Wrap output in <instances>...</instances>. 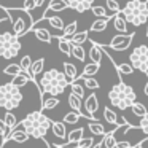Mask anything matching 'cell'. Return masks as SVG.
Segmentation results:
<instances>
[{"mask_svg":"<svg viewBox=\"0 0 148 148\" xmlns=\"http://www.w3.org/2000/svg\"><path fill=\"white\" fill-rule=\"evenodd\" d=\"M86 40H89V30H81V32H77L72 38H69V42L72 45H83Z\"/></svg>","mask_w":148,"mask_h":148,"instance_id":"cell-28","label":"cell"},{"mask_svg":"<svg viewBox=\"0 0 148 148\" xmlns=\"http://www.w3.org/2000/svg\"><path fill=\"white\" fill-rule=\"evenodd\" d=\"M131 67L142 73L148 75V45H138L129 56Z\"/></svg>","mask_w":148,"mask_h":148,"instance_id":"cell-8","label":"cell"},{"mask_svg":"<svg viewBox=\"0 0 148 148\" xmlns=\"http://www.w3.org/2000/svg\"><path fill=\"white\" fill-rule=\"evenodd\" d=\"M81 81H83V86H84V88H88V89H91V91H96V89H99V88H100L99 81H97L94 77L81 78Z\"/></svg>","mask_w":148,"mask_h":148,"instance_id":"cell-38","label":"cell"},{"mask_svg":"<svg viewBox=\"0 0 148 148\" xmlns=\"http://www.w3.org/2000/svg\"><path fill=\"white\" fill-rule=\"evenodd\" d=\"M121 129V126H115L113 127V131H110V132H105L103 134V137H102V145H103V148H115L116 147V132Z\"/></svg>","mask_w":148,"mask_h":148,"instance_id":"cell-13","label":"cell"},{"mask_svg":"<svg viewBox=\"0 0 148 148\" xmlns=\"http://www.w3.org/2000/svg\"><path fill=\"white\" fill-rule=\"evenodd\" d=\"M83 134H84V127H77V129H73V131H70L67 135V143L75 145L78 140L83 138Z\"/></svg>","mask_w":148,"mask_h":148,"instance_id":"cell-27","label":"cell"},{"mask_svg":"<svg viewBox=\"0 0 148 148\" xmlns=\"http://www.w3.org/2000/svg\"><path fill=\"white\" fill-rule=\"evenodd\" d=\"M62 67H64V72H62V73L65 75V78H67L69 84L78 78V70H77V67H75L72 62H67V61H65L64 64H62Z\"/></svg>","mask_w":148,"mask_h":148,"instance_id":"cell-16","label":"cell"},{"mask_svg":"<svg viewBox=\"0 0 148 148\" xmlns=\"http://www.w3.org/2000/svg\"><path fill=\"white\" fill-rule=\"evenodd\" d=\"M35 7H37V0H24V3H23L24 11H32Z\"/></svg>","mask_w":148,"mask_h":148,"instance_id":"cell-44","label":"cell"},{"mask_svg":"<svg viewBox=\"0 0 148 148\" xmlns=\"http://www.w3.org/2000/svg\"><path fill=\"white\" fill-rule=\"evenodd\" d=\"M30 65H32V58H30L29 54H27V56H23V58H21V61H19L21 73H24V75H27V77H29V73H30Z\"/></svg>","mask_w":148,"mask_h":148,"instance_id":"cell-31","label":"cell"},{"mask_svg":"<svg viewBox=\"0 0 148 148\" xmlns=\"http://www.w3.org/2000/svg\"><path fill=\"white\" fill-rule=\"evenodd\" d=\"M23 2H24V0H23Z\"/></svg>","mask_w":148,"mask_h":148,"instance_id":"cell-50","label":"cell"},{"mask_svg":"<svg viewBox=\"0 0 148 148\" xmlns=\"http://www.w3.org/2000/svg\"><path fill=\"white\" fill-rule=\"evenodd\" d=\"M61 100L58 97H46L45 100H42V110H53L59 105Z\"/></svg>","mask_w":148,"mask_h":148,"instance_id":"cell-35","label":"cell"},{"mask_svg":"<svg viewBox=\"0 0 148 148\" xmlns=\"http://www.w3.org/2000/svg\"><path fill=\"white\" fill-rule=\"evenodd\" d=\"M135 37V32H131V34H118L115 35L108 43V48H112L113 51H126V49L131 46L132 40Z\"/></svg>","mask_w":148,"mask_h":148,"instance_id":"cell-9","label":"cell"},{"mask_svg":"<svg viewBox=\"0 0 148 148\" xmlns=\"http://www.w3.org/2000/svg\"><path fill=\"white\" fill-rule=\"evenodd\" d=\"M92 148H103V145H102V140L99 142V143H96V145H92Z\"/></svg>","mask_w":148,"mask_h":148,"instance_id":"cell-49","label":"cell"},{"mask_svg":"<svg viewBox=\"0 0 148 148\" xmlns=\"http://www.w3.org/2000/svg\"><path fill=\"white\" fill-rule=\"evenodd\" d=\"M72 56L80 62L86 61V51H84L83 45H72Z\"/></svg>","mask_w":148,"mask_h":148,"instance_id":"cell-29","label":"cell"},{"mask_svg":"<svg viewBox=\"0 0 148 148\" xmlns=\"http://www.w3.org/2000/svg\"><path fill=\"white\" fill-rule=\"evenodd\" d=\"M51 131H53V135L58 138H67V127L62 121H51Z\"/></svg>","mask_w":148,"mask_h":148,"instance_id":"cell-17","label":"cell"},{"mask_svg":"<svg viewBox=\"0 0 148 148\" xmlns=\"http://www.w3.org/2000/svg\"><path fill=\"white\" fill-rule=\"evenodd\" d=\"M92 145H94L92 137H83L81 140H78L75 143V148H92Z\"/></svg>","mask_w":148,"mask_h":148,"instance_id":"cell-41","label":"cell"},{"mask_svg":"<svg viewBox=\"0 0 148 148\" xmlns=\"http://www.w3.org/2000/svg\"><path fill=\"white\" fill-rule=\"evenodd\" d=\"M112 19H113V16L112 18H97V19L91 24L89 32H103V30L107 29V26H108V21H112Z\"/></svg>","mask_w":148,"mask_h":148,"instance_id":"cell-20","label":"cell"},{"mask_svg":"<svg viewBox=\"0 0 148 148\" xmlns=\"http://www.w3.org/2000/svg\"><path fill=\"white\" fill-rule=\"evenodd\" d=\"M131 110H132V113H134L135 116H138V118H143V116L147 115V112H148L147 107H145L143 103L137 102V100H135V102L131 105Z\"/></svg>","mask_w":148,"mask_h":148,"instance_id":"cell-33","label":"cell"},{"mask_svg":"<svg viewBox=\"0 0 148 148\" xmlns=\"http://www.w3.org/2000/svg\"><path fill=\"white\" fill-rule=\"evenodd\" d=\"M91 11H92V14L96 18H112V16H115V14H107V8L105 7H100V5H92L91 7Z\"/></svg>","mask_w":148,"mask_h":148,"instance_id":"cell-37","label":"cell"},{"mask_svg":"<svg viewBox=\"0 0 148 148\" xmlns=\"http://www.w3.org/2000/svg\"><path fill=\"white\" fill-rule=\"evenodd\" d=\"M29 81H30V78L27 77V75H24V73H19V75H16V77H13V80L10 81L11 84H14L16 88H24V86H27L29 84Z\"/></svg>","mask_w":148,"mask_h":148,"instance_id":"cell-32","label":"cell"},{"mask_svg":"<svg viewBox=\"0 0 148 148\" xmlns=\"http://www.w3.org/2000/svg\"><path fill=\"white\" fill-rule=\"evenodd\" d=\"M48 24L53 27L54 30H59V32H62V29H64V21H62V18L56 16V14H53L51 18H48Z\"/></svg>","mask_w":148,"mask_h":148,"instance_id":"cell-34","label":"cell"},{"mask_svg":"<svg viewBox=\"0 0 148 148\" xmlns=\"http://www.w3.org/2000/svg\"><path fill=\"white\" fill-rule=\"evenodd\" d=\"M113 27H115V30H118L119 34H127V23L124 21V18L121 16V14H115L113 16Z\"/></svg>","mask_w":148,"mask_h":148,"instance_id":"cell-23","label":"cell"},{"mask_svg":"<svg viewBox=\"0 0 148 148\" xmlns=\"http://www.w3.org/2000/svg\"><path fill=\"white\" fill-rule=\"evenodd\" d=\"M108 100L115 108L127 110V108H131V105L137 100V94H135L134 88H132L131 84H127L123 80H119L118 83L113 84V88L108 91Z\"/></svg>","mask_w":148,"mask_h":148,"instance_id":"cell-3","label":"cell"},{"mask_svg":"<svg viewBox=\"0 0 148 148\" xmlns=\"http://www.w3.org/2000/svg\"><path fill=\"white\" fill-rule=\"evenodd\" d=\"M3 123H5V126H7V129H8V134H10L13 129H16V126L19 124V121H18V118L13 115V112H7V113H5Z\"/></svg>","mask_w":148,"mask_h":148,"instance_id":"cell-26","label":"cell"},{"mask_svg":"<svg viewBox=\"0 0 148 148\" xmlns=\"http://www.w3.org/2000/svg\"><path fill=\"white\" fill-rule=\"evenodd\" d=\"M67 3H65V0H48V7L46 10L53 11V13H58V11H64L67 10Z\"/></svg>","mask_w":148,"mask_h":148,"instance_id":"cell-24","label":"cell"},{"mask_svg":"<svg viewBox=\"0 0 148 148\" xmlns=\"http://www.w3.org/2000/svg\"><path fill=\"white\" fill-rule=\"evenodd\" d=\"M88 129L91 131L92 135H103L105 134V127H103V124L99 119H97V121H91L89 124H88Z\"/></svg>","mask_w":148,"mask_h":148,"instance_id":"cell-30","label":"cell"},{"mask_svg":"<svg viewBox=\"0 0 148 148\" xmlns=\"http://www.w3.org/2000/svg\"><path fill=\"white\" fill-rule=\"evenodd\" d=\"M8 135V129H7V126H5V123H3V119H0V137H2V142H3V138Z\"/></svg>","mask_w":148,"mask_h":148,"instance_id":"cell-45","label":"cell"},{"mask_svg":"<svg viewBox=\"0 0 148 148\" xmlns=\"http://www.w3.org/2000/svg\"><path fill=\"white\" fill-rule=\"evenodd\" d=\"M30 30H32V34L40 40V42L46 43V45H49V43L53 42V34H49V30L45 29V27H32Z\"/></svg>","mask_w":148,"mask_h":148,"instance_id":"cell-15","label":"cell"},{"mask_svg":"<svg viewBox=\"0 0 148 148\" xmlns=\"http://www.w3.org/2000/svg\"><path fill=\"white\" fill-rule=\"evenodd\" d=\"M100 70V65L99 64H94V62H89V64L84 65L83 72H81V77L80 78H89V77H94L96 73H99Z\"/></svg>","mask_w":148,"mask_h":148,"instance_id":"cell-25","label":"cell"},{"mask_svg":"<svg viewBox=\"0 0 148 148\" xmlns=\"http://www.w3.org/2000/svg\"><path fill=\"white\" fill-rule=\"evenodd\" d=\"M145 140H148V137H147V138H143V140H140V142H138V143L135 145L134 148H143V143H145Z\"/></svg>","mask_w":148,"mask_h":148,"instance_id":"cell-47","label":"cell"},{"mask_svg":"<svg viewBox=\"0 0 148 148\" xmlns=\"http://www.w3.org/2000/svg\"><path fill=\"white\" fill-rule=\"evenodd\" d=\"M21 129L26 132L29 137L32 138H45V135L48 134V131L51 129V119L45 115L43 112L37 110V112H30L27 113V116L19 121Z\"/></svg>","mask_w":148,"mask_h":148,"instance_id":"cell-2","label":"cell"},{"mask_svg":"<svg viewBox=\"0 0 148 148\" xmlns=\"http://www.w3.org/2000/svg\"><path fill=\"white\" fill-rule=\"evenodd\" d=\"M70 92L75 94L77 97H80V99H83L84 94H86V91H84V86H83V81H81V78L78 77L75 81H72L70 83Z\"/></svg>","mask_w":148,"mask_h":148,"instance_id":"cell-22","label":"cell"},{"mask_svg":"<svg viewBox=\"0 0 148 148\" xmlns=\"http://www.w3.org/2000/svg\"><path fill=\"white\" fill-rule=\"evenodd\" d=\"M58 40H59V45H58L59 49H61L65 56H72V43L65 38H58Z\"/></svg>","mask_w":148,"mask_h":148,"instance_id":"cell-39","label":"cell"},{"mask_svg":"<svg viewBox=\"0 0 148 148\" xmlns=\"http://www.w3.org/2000/svg\"><path fill=\"white\" fill-rule=\"evenodd\" d=\"M0 8L5 11V13L8 14V19L11 21V27H13V34L19 38V37L26 35L27 32H30V29H32V19L30 18H24L21 16L19 13H18V10H13V8H5L0 5Z\"/></svg>","mask_w":148,"mask_h":148,"instance_id":"cell-7","label":"cell"},{"mask_svg":"<svg viewBox=\"0 0 148 148\" xmlns=\"http://www.w3.org/2000/svg\"><path fill=\"white\" fill-rule=\"evenodd\" d=\"M124 21L132 26H142L148 23V0H129L119 11Z\"/></svg>","mask_w":148,"mask_h":148,"instance_id":"cell-4","label":"cell"},{"mask_svg":"<svg viewBox=\"0 0 148 148\" xmlns=\"http://www.w3.org/2000/svg\"><path fill=\"white\" fill-rule=\"evenodd\" d=\"M103 118L108 124L113 126H127V124H123V123H118V115L115 113V110H112L110 107H103Z\"/></svg>","mask_w":148,"mask_h":148,"instance_id":"cell-21","label":"cell"},{"mask_svg":"<svg viewBox=\"0 0 148 148\" xmlns=\"http://www.w3.org/2000/svg\"><path fill=\"white\" fill-rule=\"evenodd\" d=\"M37 83H38L37 86H38L42 100H43V94H49L51 97H59L61 94H64V91L69 86L65 75L62 72H59L58 69H49V70L43 72L42 78Z\"/></svg>","mask_w":148,"mask_h":148,"instance_id":"cell-1","label":"cell"},{"mask_svg":"<svg viewBox=\"0 0 148 148\" xmlns=\"http://www.w3.org/2000/svg\"><path fill=\"white\" fill-rule=\"evenodd\" d=\"M105 5H107V8L112 11V14H118L119 11H121V7H119V3L116 0H105Z\"/></svg>","mask_w":148,"mask_h":148,"instance_id":"cell-42","label":"cell"},{"mask_svg":"<svg viewBox=\"0 0 148 148\" xmlns=\"http://www.w3.org/2000/svg\"><path fill=\"white\" fill-rule=\"evenodd\" d=\"M91 45H92L89 48V59H91V62L100 65V62H102V56H103L102 49H100V46L97 45L96 42H91Z\"/></svg>","mask_w":148,"mask_h":148,"instance_id":"cell-19","label":"cell"},{"mask_svg":"<svg viewBox=\"0 0 148 148\" xmlns=\"http://www.w3.org/2000/svg\"><path fill=\"white\" fill-rule=\"evenodd\" d=\"M83 118V116L80 115V113H77V112H69L67 115L64 116V124H77L80 119Z\"/></svg>","mask_w":148,"mask_h":148,"instance_id":"cell-36","label":"cell"},{"mask_svg":"<svg viewBox=\"0 0 148 148\" xmlns=\"http://www.w3.org/2000/svg\"><path fill=\"white\" fill-rule=\"evenodd\" d=\"M21 45L19 38L13 32H2L0 34V58L2 59H13L19 54Z\"/></svg>","mask_w":148,"mask_h":148,"instance_id":"cell-6","label":"cell"},{"mask_svg":"<svg viewBox=\"0 0 148 148\" xmlns=\"http://www.w3.org/2000/svg\"><path fill=\"white\" fill-rule=\"evenodd\" d=\"M137 127L140 129V131H142V132H143V134L148 137V112H147V115H145L143 118H140V123H138Z\"/></svg>","mask_w":148,"mask_h":148,"instance_id":"cell-43","label":"cell"},{"mask_svg":"<svg viewBox=\"0 0 148 148\" xmlns=\"http://www.w3.org/2000/svg\"><path fill=\"white\" fill-rule=\"evenodd\" d=\"M83 107H84V110H86V115H89V116H92V118H94L96 112L99 110V99H97L96 94H94V92L89 94V96L84 99Z\"/></svg>","mask_w":148,"mask_h":148,"instance_id":"cell-12","label":"cell"},{"mask_svg":"<svg viewBox=\"0 0 148 148\" xmlns=\"http://www.w3.org/2000/svg\"><path fill=\"white\" fill-rule=\"evenodd\" d=\"M29 135L26 134V132L23 131V129L18 126L16 129H13V131L10 132V134L7 135V137L3 138V142H2V147H5V143L7 142H10V140H13V142H16V143H26L27 140H29Z\"/></svg>","mask_w":148,"mask_h":148,"instance_id":"cell-10","label":"cell"},{"mask_svg":"<svg viewBox=\"0 0 148 148\" xmlns=\"http://www.w3.org/2000/svg\"><path fill=\"white\" fill-rule=\"evenodd\" d=\"M23 92L19 88H16L11 83L0 84V107L5 108L7 112L18 108L23 102Z\"/></svg>","mask_w":148,"mask_h":148,"instance_id":"cell-5","label":"cell"},{"mask_svg":"<svg viewBox=\"0 0 148 148\" xmlns=\"http://www.w3.org/2000/svg\"><path fill=\"white\" fill-rule=\"evenodd\" d=\"M78 32V23L77 21H72L70 24H67V26H64V29H62V34H59L58 38H72V37L75 35V34Z\"/></svg>","mask_w":148,"mask_h":148,"instance_id":"cell-18","label":"cell"},{"mask_svg":"<svg viewBox=\"0 0 148 148\" xmlns=\"http://www.w3.org/2000/svg\"><path fill=\"white\" fill-rule=\"evenodd\" d=\"M148 77V75H147ZM143 92H145V96L148 97V80H147V84H145V88H143Z\"/></svg>","mask_w":148,"mask_h":148,"instance_id":"cell-48","label":"cell"},{"mask_svg":"<svg viewBox=\"0 0 148 148\" xmlns=\"http://www.w3.org/2000/svg\"><path fill=\"white\" fill-rule=\"evenodd\" d=\"M69 8L78 11V13H84V11L91 10V7L94 5V0H65Z\"/></svg>","mask_w":148,"mask_h":148,"instance_id":"cell-11","label":"cell"},{"mask_svg":"<svg viewBox=\"0 0 148 148\" xmlns=\"http://www.w3.org/2000/svg\"><path fill=\"white\" fill-rule=\"evenodd\" d=\"M43 69H45V58H40L37 61H34L32 65H30V73H29L30 81L37 83V77L40 73H43Z\"/></svg>","mask_w":148,"mask_h":148,"instance_id":"cell-14","label":"cell"},{"mask_svg":"<svg viewBox=\"0 0 148 148\" xmlns=\"http://www.w3.org/2000/svg\"><path fill=\"white\" fill-rule=\"evenodd\" d=\"M3 73L5 75H10V77H16V75H19L21 73L19 64H8L7 67L3 69Z\"/></svg>","mask_w":148,"mask_h":148,"instance_id":"cell-40","label":"cell"},{"mask_svg":"<svg viewBox=\"0 0 148 148\" xmlns=\"http://www.w3.org/2000/svg\"><path fill=\"white\" fill-rule=\"evenodd\" d=\"M56 148H75V145H69V143H64V145H56Z\"/></svg>","mask_w":148,"mask_h":148,"instance_id":"cell-46","label":"cell"}]
</instances>
